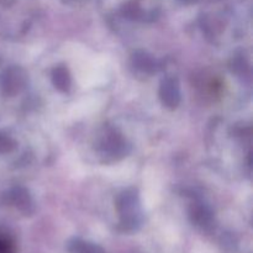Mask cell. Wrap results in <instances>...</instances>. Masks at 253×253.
Returning <instances> with one entry per match:
<instances>
[{
	"label": "cell",
	"instance_id": "cell-1",
	"mask_svg": "<svg viewBox=\"0 0 253 253\" xmlns=\"http://www.w3.org/2000/svg\"><path fill=\"white\" fill-rule=\"evenodd\" d=\"M0 253H16L15 242L2 234H0Z\"/></svg>",
	"mask_w": 253,
	"mask_h": 253
},
{
	"label": "cell",
	"instance_id": "cell-2",
	"mask_svg": "<svg viewBox=\"0 0 253 253\" xmlns=\"http://www.w3.org/2000/svg\"><path fill=\"white\" fill-rule=\"evenodd\" d=\"M73 250L76 253H105L103 250L96 246H93V245H76Z\"/></svg>",
	"mask_w": 253,
	"mask_h": 253
}]
</instances>
